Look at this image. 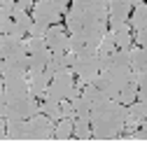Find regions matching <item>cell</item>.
<instances>
[{
  "label": "cell",
  "mask_w": 147,
  "mask_h": 154,
  "mask_svg": "<svg viewBox=\"0 0 147 154\" xmlns=\"http://www.w3.org/2000/svg\"><path fill=\"white\" fill-rule=\"evenodd\" d=\"M124 117H126V105H121L112 98H105L100 103L91 105L89 122H91V138L96 140H110L117 138L124 128Z\"/></svg>",
  "instance_id": "obj_1"
},
{
  "label": "cell",
  "mask_w": 147,
  "mask_h": 154,
  "mask_svg": "<svg viewBox=\"0 0 147 154\" xmlns=\"http://www.w3.org/2000/svg\"><path fill=\"white\" fill-rule=\"evenodd\" d=\"M128 82H136V70L133 68H124V66H112L108 70H100L96 77V84L108 98H117V94L126 87Z\"/></svg>",
  "instance_id": "obj_2"
},
{
  "label": "cell",
  "mask_w": 147,
  "mask_h": 154,
  "mask_svg": "<svg viewBox=\"0 0 147 154\" xmlns=\"http://www.w3.org/2000/svg\"><path fill=\"white\" fill-rule=\"evenodd\" d=\"M72 87H75V72H72V68H63V70H59V72H54L47 91H44V98L59 100L61 103L63 98H68V94H70Z\"/></svg>",
  "instance_id": "obj_3"
},
{
  "label": "cell",
  "mask_w": 147,
  "mask_h": 154,
  "mask_svg": "<svg viewBox=\"0 0 147 154\" xmlns=\"http://www.w3.org/2000/svg\"><path fill=\"white\" fill-rule=\"evenodd\" d=\"M131 0H108V26L110 30H119L128 26Z\"/></svg>",
  "instance_id": "obj_4"
},
{
  "label": "cell",
  "mask_w": 147,
  "mask_h": 154,
  "mask_svg": "<svg viewBox=\"0 0 147 154\" xmlns=\"http://www.w3.org/2000/svg\"><path fill=\"white\" fill-rule=\"evenodd\" d=\"M38 112H40V103H38V98L30 96V94L19 98V100L7 103V117H12V119H30V117L38 115Z\"/></svg>",
  "instance_id": "obj_5"
},
{
  "label": "cell",
  "mask_w": 147,
  "mask_h": 154,
  "mask_svg": "<svg viewBox=\"0 0 147 154\" xmlns=\"http://www.w3.org/2000/svg\"><path fill=\"white\" fill-rule=\"evenodd\" d=\"M54 72L51 70H28L26 72V79H28V94L35 98H44V91H47L49 82H51Z\"/></svg>",
  "instance_id": "obj_6"
},
{
  "label": "cell",
  "mask_w": 147,
  "mask_h": 154,
  "mask_svg": "<svg viewBox=\"0 0 147 154\" xmlns=\"http://www.w3.org/2000/svg\"><path fill=\"white\" fill-rule=\"evenodd\" d=\"M28 128H30V138H35V140L54 138V122L42 112H38V115H33L28 119Z\"/></svg>",
  "instance_id": "obj_7"
},
{
  "label": "cell",
  "mask_w": 147,
  "mask_h": 154,
  "mask_svg": "<svg viewBox=\"0 0 147 154\" xmlns=\"http://www.w3.org/2000/svg\"><path fill=\"white\" fill-rule=\"evenodd\" d=\"M33 19L44 21V23H59L61 21V10L51 2V0H35L33 2Z\"/></svg>",
  "instance_id": "obj_8"
},
{
  "label": "cell",
  "mask_w": 147,
  "mask_h": 154,
  "mask_svg": "<svg viewBox=\"0 0 147 154\" xmlns=\"http://www.w3.org/2000/svg\"><path fill=\"white\" fill-rule=\"evenodd\" d=\"M72 72H77V79L82 84H93L98 72H100V68H98V56L96 58H77L75 66H72Z\"/></svg>",
  "instance_id": "obj_9"
},
{
  "label": "cell",
  "mask_w": 147,
  "mask_h": 154,
  "mask_svg": "<svg viewBox=\"0 0 147 154\" xmlns=\"http://www.w3.org/2000/svg\"><path fill=\"white\" fill-rule=\"evenodd\" d=\"M44 42H47L49 51H59V54L68 51V35H66V30H63L61 23H51V26L47 28Z\"/></svg>",
  "instance_id": "obj_10"
},
{
  "label": "cell",
  "mask_w": 147,
  "mask_h": 154,
  "mask_svg": "<svg viewBox=\"0 0 147 154\" xmlns=\"http://www.w3.org/2000/svg\"><path fill=\"white\" fill-rule=\"evenodd\" d=\"M2 79H5V100H7V103L28 96V79H26V75H21V77H2Z\"/></svg>",
  "instance_id": "obj_11"
},
{
  "label": "cell",
  "mask_w": 147,
  "mask_h": 154,
  "mask_svg": "<svg viewBox=\"0 0 147 154\" xmlns=\"http://www.w3.org/2000/svg\"><path fill=\"white\" fill-rule=\"evenodd\" d=\"M5 135H7V138H12V140H26V138H30L28 119H12V117H7Z\"/></svg>",
  "instance_id": "obj_12"
},
{
  "label": "cell",
  "mask_w": 147,
  "mask_h": 154,
  "mask_svg": "<svg viewBox=\"0 0 147 154\" xmlns=\"http://www.w3.org/2000/svg\"><path fill=\"white\" fill-rule=\"evenodd\" d=\"M82 38H84V45H93L98 47V42L103 40V35L108 33V21H96V23H89L79 30Z\"/></svg>",
  "instance_id": "obj_13"
},
{
  "label": "cell",
  "mask_w": 147,
  "mask_h": 154,
  "mask_svg": "<svg viewBox=\"0 0 147 154\" xmlns=\"http://www.w3.org/2000/svg\"><path fill=\"white\" fill-rule=\"evenodd\" d=\"M128 26L133 30L147 28V2H138L136 10H133V17H128Z\"/></svg>",
  "instance_id": "obj_14"
},
{
  "label": "cell",
  "mask_w": 147,
  "mask_h": 154,
  "mask_svg": "<svg viewBox=\"0 0 147 154\" xmlns=\"http://www.w3.org/2000/svg\"><path fill=\"white\" fill-rule=\"evenodd\" d=\"M40 112H42V115H47L51 122H59V119H63V110H61V103H59V100L42 98V103H40Z\"/></svg>",
  "instance_id": "obj_15"
},
{
  "label": "cell",
  "mask_w": 147,
  "mask_h": 154,
  "mask_svg": "<svg viewBox=\"0 0 147 154\" xmlns=\"http://www.w3.org/2000/svg\"><path fill=\"white\" fill-rule=\"evenodd\" d=\"M112 38H115V47L117 49H131V45H133L131 26H124V28H119V30H112Z\"/></svg>",
  "instance_id": "obj_16"
},
{
  "label": "cell",
  "mask_w": 147,
  "mask_h": 154,
  "mask_svg": "<svg viewBox=\"0 0 147 154\" xmlns=\"http://www.w3.org/2000/svg\"><path fill=\"white\" fill-rule=\"evenodd\" d=\"M49 56H51L49 47L42 49V51H35V54H28V70H44Z\"/></svg>",
  "instance_id": "obj_17"
},
{
  "label": "cell",
  "mask_w": 147,
  "mask_h": 154,
  "mask_svg": "<svg viewBox=\"0 0 147 154\" xmlns=\"http://www.w3.org/2000/svg\"><path fill=\"white\" fill-rule=\"evenodd\" d=\"M131 54V68L133 70H147V47H133L128 49Z\"/></svg>",
  "instance_id": "obj_18"
},
{
  "label": "cell",
  "mask_w": 147,
  "mask_h": 154,
  "mask_svg": "<svg viewBox=\"0 0 147 154\" xmlns=\"http://www.w3.org/2000/svg\"><path fill=\"white\" fill-rule=\"evenodd\" d=\"M72 124H75V119H70V117L59 119V124H54V138H59V140H68L70 135H72Z\"/></svg>",
  "instance_id": "obj_19"
},
{
  "label": "cell",
  "mask_w": 147,
  "mask_h": 154,
  "mask_svg": "<svg viewBox=\"0 0 147 154\" xmlns=\"http://www.w3.org/2000/svg\"><path fill=\"white\" fill-rule=\"evenodd\" d=\"M72 135H75L77 140H89V138H91V122H89V119H82V117H75Z\"/></svg>",
  "instance_id": "obj_20"
},
{
  "label": "cell",
  "mask_w": 147,
  "mask_h": 154,
  "mask_svg": "<svg viewBox=\"0 0 147 154\" xmlns=\"http://www.w3.org/2000/svg\"><path fill=\"white\" fill-rule=\"evenodd\" d=\"M72 103V112H75V117H82V119H89V112H91V103H89L87 98L79 94L77 98H72L70 100Z\"/></svg>",
  "instance_id": "obj_21"
},
{
  "label": "cell",
  "mask_w": 147,
  "mask_h": 154,
  "mask_svg": "<svg viewBox=\"0 0 147 154\" xmlns=\"http://www.w3.org/2000/svg\"><path fill=\"white\" fill-rule=\"evenodd\" d=\"M136 91H138L136 82H128L126 87L117 94V98H115V100H117V103H121V105H131V103L136 100Z\"/></svg>",
  "instance_id": "obj_22"
},
{
  "label": "cell",
  "mask_w": 147,
  "mask_h": 154,
  "mask_svg": "<svg viewBox=\"0 0 147 154\" xmlns=\"http://www.w3.org/2000/svg\"><path fill=\"white\" fill-rule=\"evenodd\" d=\"M79 94L87 98L91 105H93V103H100V100H105V98H108L105 94H103V91H100V89L96 87V84H84V89H82Z\"/></svg>",
  "instance_id": "obj_23"
},
{
  "label": "cell",
  "mask_w": 147,
  "mask_h": 154,
  "mask_svg": "<svg viewBox=\"0 0 147 154\" xmlns=\"http://www.w3.org/2000/svg\"><path fill=\"white\" fill-rule=\"evenodd\" d=\"M115 38H112V30H108L105 35H103V40L98 42V54H112L115 51Z\"/></svg>",
  "instance_id": "obj_24"
},
{
  "label": "cell",
  "mask_w": 147,
  "mask_h": 154,
  "mask_svg": "<svg viewBox=\"0 0 147 154\" xmlns=\"http://www.w3.org/2000/svg\"><path fill=\"white\" fill-rule=\"evenodd\" d=\"M26 49H28V54H35V51L47 49V42H44V38H33V35H30V38L26 40Z\"/></svg>",
  "instance_id": "obj_25"
},
{
  "label": "cell",
  "mask_w": 147,
  "mask_h": 154,
  "mask_svg": "<svg viewBox=\"0 0 147 154\" xmlns=\"http://www.w3.org/2000/svg\"><path fill=\"white\" fill-rule=\"evenodd\" d=\"M47 28H49V23H44V21H35V19H33V23H30V28H28V35H33V38H44Z\"/></svg>",
  "instance_id": "obj_26"
},
{
  "label": "cell",
  "mask_w": 147,
  "mask_h": 154,
  "mask_svg": "<svg viewBox=\"0 0 147 154\" xmlns=\"http://www.w3.org/2000/svg\"><path fill=\"white\" fill-rule=\"evenodd\" d=\"M136 42H138V47H147V28H140V30H136Z\"/></svg>",
  "instance_id": "obj_27"
},
{
  "label": "cell",
  "mask_w": 147,
  "mask_h": 154,
  "mask_svg": "<svg viewBox=\"0 0 147 154\" xmlns=\"http://www.w3.org/2000/svg\"><path fill=\"white\" fill-rule=\"evenodd\" d=\"M33 2H35V0H14V10L28 12V10H33Z\"/></svg>",
  "instance_id": "obj_28"
},
{
  "label": "cell",
  "mask_w": 147,
  "mask_h": 154,
  "mask_svg": "<svg viewBox=\"0 0 147 154\" xmlns=\"http://www.w3.org/2000/svg\"><path fill=\"white\" fill-rule=\"evenodd\" d=\"M136 100H140V103L147 105V89H138L136 91Z\"/></svg>",
  "instance_id": "obj_29"
},
{
  "label": "cell",
  "mask_w": 147,
  "mask_h": 154,
  "mask_svg": "<svg viewBox=\"0 0 147 154\" xmlns=\"http://www.w3.org/2000/svg\"><path fill=\"white\" fill-rule=\"evenodd\" d=\"M7 117V100H0V119Z\"/></svg>",
  "instance_id": "obj_30"
},
{
  "label": "cell",
  "mask_w": 147,
  "mask_h": 154,
  "mask_svg": "<svg viewBox=\"0 0 147 154\" xmlns=\"http://www.w3.org/2000/svg\"><path fill=\"white\" fill-rule=\"evenodd\" d=\"M0 100H5V79L0 75Z\"/></svg>",
  "instance_id": "obj_31"
},
{
  "label": "cell",
  "mask_w": 147,
  "mask_h": 154,
  "mask_svg": "<svg viewBox=\"0 0 147 154\" xmlns=\"http://www.w3.org/2000/svg\"><path fill=\"white\" fill-rule=\"evenodd\" d=\"M140 126H142V133H145V140H147V117L142 119V124H140Z\"/></svg>",
  "instance_id": "obj_32"
},
{
  "label": "cell",
  "mask_w": 147,
  "mask_h": 154,
  "mask_svg": "<svg viewBox=\"0 0 147 154\" xmlns=\"http://www.w3.org/2000/svg\"><path fill=\"white\" fill-rule=\"evenodd\" d=\"M0 75H5V58H0Z\"/></svg>",
  "instance_id": "obj_33"
},
{
  "label": "cell",
  "mask_w": 147,
  "mask_h": 154,
  "mask_svg": "<svg viewBox=\"0 0 147 154\" xmlns=\"http://www.w3.org/2000/svg\"><path fill=\"white\" fill-rule=\"evenodd\" d=\"M0 138H5V124H2V119H0Z\"/></svg>",
  "instance_id": "obj_34"
},
{
  "label": "cell",
  "mask_w": 147,
  "mask_h": 154,
  "mask_svg": "<svg viewBox=\"0 0 147 154\" xmlns=\"http://www.w3.org/2000/svg\"><path fill=\"white\" fill-rule=\"evenodd\" d=\"M138 2H142V0H131V5H138Z\"/></svg>",
  "instance_id": "obj_35"
}]
</instances>
